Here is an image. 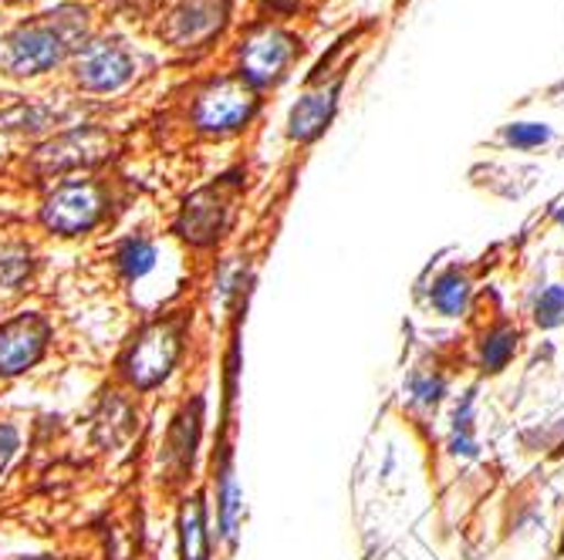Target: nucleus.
Returning a JSON list of instances; mask_svg holds the SVG:
<instances>
[{
    "mask_svg": "<svg viewBox=\"0 0 564 560\" xmlns=\"http://www.w3.org/2000/svg\"><path fill=\"white\" fill-rule=\"evenodd\" d=\"M180 351H183V328L176 321H156V325H149L132 341V348L126 354V362H122L126 378L135 388H156L176 369Z\"/></svg>",
    "mask_w": 564,
    "mask_h": 560,
    "instance_id": "f257e3e1",
    "label": "nucleus"
},
{
    "mask_svg": "<svg viewBox=\"0 0 564 560\" xmlns=\"http://www.w3.org/2000/svg\"><path fill=\"white\" fill-rule=\"evenodd\" d=\"M253 109H258V91H253L243 78H217L196 95L193 122L199 132L227 135L250 122Z\"/></svg>",
    "mask_w": 564,
    "mask_h": 560,
    "instance_id": "f03ea898",
    "label": "nucleus"
},
{
    "mask_svg": "<svg viewBox=\"0 0 564 560\" xmlns=\"http://www.w3.org/2000/svg\"><path fill=\"white\" fill-rule=\"evenodd\" d=\"M106 213V193L95 179H68L44 199L41 220L51 233L78 237L88 233Z\"/></svg>",
    "mask_w": 564,
    "mask_h": 560,
    "instance_id": "7ed1b4c3",
    "label": "nucleus"
},
{
    "mask_svg": "<svg viewBox=\"0 0 564 560\" xmlns=\"http://www.w3.org/2000/svg\"><path fill=\"white\" fill-rule=\"evenodd\" d=\"M68 55V37L55 24H21L8 37V68L14 75H41L62 65Z\"/></svg>",
    "mask_w": 564,
    "mask_h": 560,
    "instance_id": "20e7f679",
    "label": "nucleus"
},
{
    "mask_svg": "<svg viewBox=\"0 0 564 560\" xmlns=\"http://www.w3.org/2000/svg\"><path fill=\"white\" fill-rule=\"evenodd\" d=\"M294 58V37L281 28H258L240 47V78L250 88L274 85Z\"/></svg>",
    "mask_w": 564,
    "mask_h": 560,
    "instance_id": "39448f33",
    "label": "nucleus"
},
{
    "mask_svg": "<svg viewBox=\"0 0 564 560\" xmlns=\"http://www.w3.org/2000/svg\"><path fill=\"white\" fill-rule=\"evenodd\" d=\"M132 75H135L132 55L119 41H91L75 58V81L95 95L119 91L122 85H129Z\"/></svg>",
    "mask_w": 564,
    "mask_h": 560,
    "instance_id": "423d86ee",
    "label": "nucleus"
},
{
    "mask_svg": "<svg viewBox=\"0 0 564 560\" xmlns=\"http://www.w3.org/2000/svg\"><path fill=\"white\" fill-rule=\"evenodd\" d=\"M227 0H176L166 14L163 37L176 47H199L227 24Z\"/></svg>",
    "mask_w": 564,
    "mask_h": 560,
    "instance_id": "0eeeda50",
    "label": "nucleus"
},
{
    "mask_svg": "<svg viewBox=\"0 0 564 560\" xmlns=\"http://www.w3.org/2000/svg\"><path fill=\"white\" fill-rule=\"evenodd\" d=\"M51 341V325L41 315H18L0 325V378L28 372L41 362Z\"/></svg>",
    "mask_w": 564,
    "mask_h": 560,
    "instance_id": "6e6552de",
    "label": "nucleus"
},
{
    "mask_svg": "<svg viewBox=\"0 0 564 560\" xmlns=\"http://www.w3.org/2000/svg\"><path fill=\"white\" fill-rule=\"evenodd\" d=\"M224 220H227V199L220 196L217 186H207L199 189L186 199L183 207V217H180V233L189 240V243H214L224 230Z\"/></svg>",
    "mask_w": 564,
    "mask_h": 560,
    "instance_id": "1a4fd4ad",
    "label": "nucleus"
},
{
    "mask_svg": "<svg viewBox=\"0 0 564 560\" xmlns=\"http://www.w3.org/2000/svg\"><path fill=\"white\" fill-rule=\"evenodd\" d=\"M335 95H338V85H328V88L322 85L315 91H307L304 98H297V106L288 116V135L297 142H312L315 135H322L335 112V101H338Z\"/></svg>",
    "mask_w": 564,
    "mask_h": 560,
    "instance_id": "9d476101",
    "label": "nucleus"
},
{
    "mask_svg": "<svg viewBox=\"0 0 564 560\" xmlns=\"http://www.w3.org/2000/svg\"><path fill=\"white\" fill-rule=\"evenodd\" d=\"M467 300H470V281H467V274H459V267H449L433 281L430 304H433L436 315L459 318L467 311Z\"/></svg>",
    "mask_w": 564,
    "mask_h": 560,
    "instance_id": "9b49d317",
    "label": "nucleus"
},
{
    "mask_svg": "<svg viewBox=\"0 0 564 560\" xmlns=\"http://www.w3.org/2000/svg\"><path fill=\"white\" fill-rule=\"evenodd\" d=\"M518 351V331L510 325H500L494 331H487V338L480 341V365L484 372L497 375L510 365V359H514Z\"/></svg>",
    "mask_w": 564,
    "mask_h": 560,
    "instance_id": "f8f14e48",
    "label": "nucleus"
},
{
    "mask_svg": "<svg viewBox=\"0 0 564 560\" xmlns=\"http://www.w3.org/2000/svg\"><path fill=\"white\" fill-rule=\"evenodd\" d=\"M180 540H183V560H207V524H203L199 499H186V506H183Z\"/></svg>",
    "mask_w": 564,
    "mask_h": 560,
    "instance_id": "ddd939ff",
    "label": "nucleus"
},
{
    "mask_svg": "<svg viewBox=\"0 0 564 560\" xmlns=\"http://www.w3.org/2000/svg\"><path fill=\"white\" fill-rule=\"evenodd\" d=\"M116 261H119V271L129 281H142L152 267H156L160 253H156V246H152L149 240H126Z\"/></svg>",
    "mask_w": 564,
    "mask_h": 560,
    "instance_id": "4468645a",
    "label": "nucleus"
},
{
    "mask_svg": "<svg viewBox=\"0 0 564 560\" xmlns=\"http://www.w3.org/2000/svg\"><path fill=\"white\" fill-rule=\"evenodd\" d=\"M217 499H220V530H224L227 540H234L237 527H240V517H243V503H240L243 496H240V486L234 480V470H224Z\"/></svg>",
    "mask_w": 564,
    "mask_h": 560,
    "instance_id": "2eb2a0df",
    "label": "nucleus"
},
{
    "mask_svg": "<svg viewBox=\"0 0 564 560\" xmlns=\"http://www.w3.org/2000/svg\"><path fill=\"white\" fill-rule=\"evenodd\" d=\"M551 139H554V132L544 122H514V125H503V132H500V142L507 149H518V152L541 149Z\"/></svg>",
    "mask_w": 564,
    "mask_h": 560,
    "instance_id": "dca6fc26",
    "label": "nucleus"
},
{
    "mask_svg": "<svg viewBox=\"0 0 564 560\" xmlns=\"http://www.w3.org/2000/svg\"><path fill=\"white\" fill-rule=\"evenodd\" d=\"M534 325L551 331L557 325H564V284H551L538 294L534 300Z\"/></svg>",
    "mask_w": 564,
    "mask_h": 560,
    "instance_id": "f3484780",
    "label": "nucleus"
},
{
    "mask_svg": "<svg viewBox=\"0 0 564 560\" xmlns=\"http://www.w3.org/2000/svg\"><path fill=\"white\" fill-rule=\"evenodd\" d=\"M446 392V382L443 378H416L413 382V398L420 405H436Z\"/></svg>",
    "mask_w": 564,
    "mask_h": 560,
    "instance_id": "a211bd4d",
    "label": "nucleus"
},
{
    "mask_svg": "<svg viewBox=\"0 0 564 560\" xmlns=\"http://www.w3.org/2000/svg\"><path fill=\"white\" fill-rule=\"evenodd\" d=\"M18 446H21V436H18V429H14V426H4V422H0V473H4V470H8V463L14 460Z\"/></svg>",
    "mask_w": 564,
    "mask_h": 560,
    "instance_id": "6ab92c4d",
    "label": "nucleus"
},
{
    "mask_svg": "<svg viewBox=\"0 0 564 560\" xmlns=\"http://www.w3.org/2000/svg\"><path fill=\"white\" fill-rule=\"evenodd\" d=\"M268 4L278 11H291V8H297V0H268Z\"/></svg>",
    "mask_w": 564,
    "mask_h": 560,
    "instance_id": "aec40b11",
    "label": "nucleus"
}]
</instances>
